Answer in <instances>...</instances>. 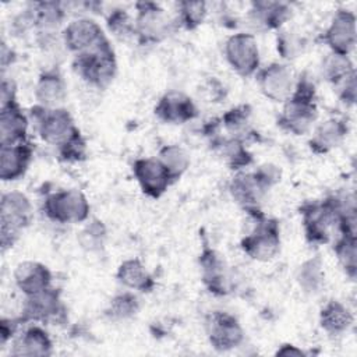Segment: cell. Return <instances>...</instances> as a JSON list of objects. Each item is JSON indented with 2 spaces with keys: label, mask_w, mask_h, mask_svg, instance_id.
I'll return each instance as SVG.
<instances>
[{
  "label": "cell",
  "mask_w": 357,
  "mask_h": 357,
  "mask_svg": "<svg viewBox=\"0 0 357 357\" xmlns=\"http://www.w3.org/2000/svg\"><path fill=\"white\" fill-rule=\"evenodd\" d=\"M74 73L88 85L105 89L112 84L117 73L114 50L106 38L96 47L75 54L73 60Z\"/></svg>",
  "instance_id": "1"
},
{
  "label": "cell",
  "mask_w": 357,
  "mask_h": 357,
  "mask_svg": "<svg viewBox=\"0 0 357 357\" xmlns=\"http://www.w3.org/2000/svg\"><path fill=\"white\" fill-rule=\"evenodd\" d=\"M342 197L331 195L321 201L305 202L301 206L305 238L312 244H325L333 230L339 231Z\"/></svg>",
  "instance_id": "2"
},
{
  "label": "cell",
  "mask_w": 357,
  "mask_h": 357,
  "mask_svg": "<svg viewBox=\"0 0 357 357\" xmlns=\"http://www.w3.org/2000/svg\"><path fill=\"white\" fill-rule=\"evenodd\" d=\"M32 219V204L21 191H8L0 202V244L1 250L11 248L20 238L21 231Z\"/></svg>",
  "instance_id": "3"
},
{
  "label": "cell",
  "mask_w": 357,
  "mask_h": 357,
  "mask_svg": "<svg viewBox=\"0 0 357 357\" xmlns=\"http://www.w3.org/2000/svg\"><path fill=\"white\" fill-rule=\"evenodd\" d=\"M255 220L254 229L241 238V250L255 261H269L280 250V229L275 219L266 218L259 208L247 211Z\"/></svg>",
  "instance_id": "4"
},
{
  "label": "cell",
  "mask_w": 357,
  "mask_h": 357,
  "mask_svg": "<svg viewBox=\"0 0 357 357\" xmlns=\"http://www.w3.org/2000/svg\"><path fill=\"white\" fill-rule=\"evenodd\" d=\"M135 36L141 45L162 42L173 31L174 22H177L167 15L160 4L153 1H138L135 3Z\"/></svg>",
  "instance_id": "5"
},
{
  "label": "cell",
  "mask_w": 357,
  "mask_h": 357,
  "mask_svg": "<svg viewBox=\"0 0 357 357\" xmlns=\"http://www.w3.org/2000/svg\"><path fill=\"white\" fill-rule=\"evenodd\" d=\"M91 205L78 190H59L43 201V212L56 223H81L89 216Z\"/></svg>",
  "instance_id": "6"
},
{
  "label": "cell",
  "mask_w": 357,
  "mask_h": 357,
  "mask_svg": "<svg viewBox=\"0 0 357 357\" xmlns=\"http://www.w3.org/2000/svg\"><path fill=\"white\" fill-rule=\"evenodd\" d=\"M31 116L35 121L39 137L54 146L61 145L78 131L71 114L64 107L46 109L36 105L32 107Z\"/></svg>",
  "instance_id": "7"
},
{
  "label": "cell",
  "mask_w": 357,
  "mask_h": 357,
  "mask_svg": "<svg viewBox=\"0 0 357 357\" xmlns=\"http://www.w3.org/2000/svg\"><path fill=\"white\" fill-rule=\"evenodd\" d=\"M223 53L231 70L241 77H250L259 70V47L252 33L230 35L225 42Z\"/></svg>",
  "instance_id": "8"
},
{
  "label": "cell",
  "mask_w": 357,
  "mask_h": 357,
  "mask_svg": "<svg viewBox=\"0 0 357 357\" xmlns=\"http://www.w3.org/2000/svg\"><path fill=\"white\" fill-rule=\"evenodd\" d=\"M317 116L318 109L315 98L293 92L283 105L278 117V126L293 135H303L310 131Z\"/></svg>",
  "instance_id": "9"
},
{
  "label": "cell",
  "mask_w": 357,
  "mask_h": 357,
  "mask_svg": "<svg viewBox=\"0 0 357 357\" xmlns=\"http://www.w3.org/2000/svg\"><path fill=\"white\" fill-rule=\"evenodd\" d=\"M67 318L66 307L61 301L60 291L54 287H49L38 294L25 297L21 319L24 322H47L61 324Z\"/></svg>",
  "instance_id": "10"
},
{
  "label": "cell",
  "mask_w": 357,
  "mask_h": 357,
  "mask_svg": "<svg viewBox=\"0 0 357 357\" xmlns=\"http://www.w3.org/2000/svg\"><path fill=\"white\" fill-rule=\"evenodd\" d=\"M322 40L331 49V53L349 56L357 42L356 14L351 10L339 8L322 33Z\"/></svg>",
  "instance_id": "11"
},
{
  "label": "cell",
  "mask_w": 357,
  "mask_h": 357,
  "mask_svg": "<svg viewBox=\"0 0 357 357\" xmlns=\"http://www.w3.org/2000/svg\"><path fill=\"white\" fill-rule=\"evenodd\" d=\"M257 82L268 99L272 102H286L296 85V77L291 68L283 63H271L257 71Z\"/></svg>",
  "instance_id": "12"
},
{
  "label": "cell",
  "mask_w": 357,
  "mask_h": 357,
  "mask_svg": "<svg viewBox=\"0 0 357 357\" xmlns=\"http://www.w3.org/2000/svg\"><path fill=\"white\" fill-rule=\"evenodd\" d=\"M134 177L142 192L151 198H160L174 183L159 158H139L132 165Z\"/></svg>",
  "instance_id": "13"
},
{
  "label": "cell",
  "mask_w": 357,
  "mask_h": 357,
  "mask_svg": "<svg viewBox=\"0 0 357 357\" xmlns=\"http://www.w3.org/2000/svg\"><path fill=\"white\" fill-rule=\"evenodd\" d=\"M106 39L102 26L92 18L82 17L68 22L63 32L61 40L67 50L79 54L96 47Z\"/></svg>",
  "instance_id": "14"
},
{
  "label": "cell",
  "mask_w": 357,
  "mask_h": 357,
  "mask_svg": "<svg viewBox=\"0 0 357 357\" xmlns=\"http://www.w3.org/2000/svg\"><path fill=\"white\" fill-rule=\"evenodd\" d=\"M206 333L211 344L220 351L237 347L244 339V332L237 318L223 311H215L206 318Z\"/></svg>",
  "instance_id": "15"
},
{
  "label": "cell",
  "mask_w": 357,
  "mask_h": 357,
  "mask_svg": "<svg viewBox=\"0 0 357 357\" xmlns=\"http://www.w3.org/2000/svg\"><path fill=\"white\" fill-rule=\"evenodd\" d=\"M155 114L159 120L169 124H184L198 116L194 100L184 92H166L155 106Z\"/></svg>",
  "instance_id": "16"
},
{
  "label": "cell",
  "mask_w": 357,
  "mask_h": 357,
  "mask_svg": "<svg viewBox=\"0 0 357 357\" xmlns=\"http://www.w3.org/2000/svg\"><path fill=\"white\" fill-rule=\"evenodd\" d=\"M248 21L258 31H272L282 28L291 17V8L283 1L259 0L252 1L248 10Z\"/></svg>",
  "instance_id": "17"
},
{
  "label": "cell",
  "mask_w": 357,
  "mask_h": 357,
  "mask_svg": "<svg viewBox=\"0 0 357 357\" xmlns=\"http://www.w3.org/2000/svg\"><path fill=\"white\" fill-rule=\"evenodd\" d=\"M268 190L269 188L259 180L255 172H238L229 185L233 199L245 211L258 209V205Z\"/></svg>",
  "instance_id": "18"
},
{
  "label": "cell",
  "mask_w": 357,
  "mask_h": 357,
  "mask_svg": "<svg viewBox=\"0 0 357 357\" xmlns=\"http://www.w3.org/2000/svg\"><path fill=\"white\" fill-rule=\"evenodd\" d=\"M14 282L18 290L29 297L52 287V272L38 261H24L14 269Z\"/></svg>",
  "instance_id": "19"
},
{
  "label": "cell",
  "mask_w": 357,
  "mask_h": 357,
  "mask_svg": "<svg viewBox=\"0 0 357 357\" xmlns=\"http://www.w3.org/2000/svg\"><path fill=\"white\" fill-rule=\"evenodd\" d=\"M32 160V146L24 141L13 145H0V178L14 181L25 174Z\"/></svg>",
  "instance_id": "20"
},
{
  "label": "cell",
  "mask_w": 357,
  "mask_h": 357,
  "mask_svg": "<svg viewBox=\"0 0 357 357\" xmlns=\"http://www.w3.org/2000/svg\"><path fill=\"white\" fill-rule=\"evenodd\" d=\"M199 266L204 284L213 294L223 296L230 291V279L222 257L212 248L204 247L199 255Z\"/></svg>",
  "instance_id": "21"
},
{
  "label": "cell",
  "mask_w": 357,
  "mask_h": 357,
  "mask_svg": "<svg viewBox=\"0 0 357 357\" xmlns=\"http://www.w3.org/2000/svg\"><path fill=\"white\" fill-rule=\"evenodd\" d=\"M67 98L66 81L59 68L45 70L35 85V99L39 106L46 109L61 107Z\"/></svg>",
  "instance_id": "22"
},
{
  "label": "cell",
  "mask_w": 357,
  "mask_h": 357,
  "mask_svg": "<svg viewBox=\"0 0 357 357\" xmlns=\"http://www.w3.org/2000/svg\"><path fill=\"white\" fill-rule=\"evenodd\" d=\"M28 117L17 100L0 107V145H13L26 141Z\"/></svg>",
  "instance_id": "23"
},
{
  "label": "cell",
  "mask_w": 357,
  "mask_h": 357,
  "mask_svg": "<svg viewBox=\"0 0 357 357\" xmlns=\"http://www.w3.org/2000/svg\"><path fill=\"white\" fill-rule=\"evenodd\" d=\"M349 127L346 120L332 117L322 121L312 132L310 139V148L314 153L322 155L337 148L347 137Z\"/></svg>",
  "instance_id": "24"
},
{
  "label": "cell",
  "mask_w": 357,
  "mask_h": 357,
  "mask_svg": "<svg viewBox=\"0 0 357 357\" xmlns=\"http://www.w3.org/2000/svg\"><path fill=\"white\" fill-rule=\"evenodd\" d=\"M10 353L13 356H50L53 343L43 328L32 325L14 337Z\"/></svg>",
  "instance_id": "25"
},
{
  "label": "cell",
  "mask_w": 357,
  "mask_h": 357,
  "mask_svg": "<svg viewBox=\"0 0 357 357\" xmlns=\"http://www.w3.org/2000/svg\"><path fill=\"white\" fill-rule=\"evenodd\" d=\"M116 278L119 283L128 290L148 293L155 287V280L152 275L146 271L144 264L137 258H130L123 261L117 268Z\"/></svg>",
  "instance_id": "26"
},
{
  "label": "cell",
  "mask_w": 357,
  "mask_h": 357,
  "mask_svg": "<svg viewBox=\"0 0 357 357\" xmlns=\"http://www.w3.org/2000/svg\"><path fill=\"white\" fill-rule=\"evenodd\" d=\"M353 312L342 301L329 300L319 312L321 328L329 335H342L353 325Z\"/></svg>",
  "instance_id": "27"
},
{
  "label": "cell",
  "mask_w": 357,
  "mask_h": 357,
  "mask_svg": "<svg viewBox=\"0 0 357 357\" xmlns=\"http://www.w3.org/2000/svg\"><path fill=\"white\" fill-rule=\"evenodd\" d=\"M29 8L38 32L53 33L63 24L67 15L64 3L59 1H35L29 4Z\"/></svg>",
  "instance_id": "28"
},
{
  "label": "cell",
  "mask_w": 357,
  "mask_h": 357,
  "mask_svg": "<svg viewBox=\"0 0 357 357\" xmlns=\"http://www.w3.org/2000/svg\"><path fill=\"white\" fill-rule=\"evenodd\" d=\"M212 144L223 155L231 169L240 170L252 163V155L245 148V144L238 138L218 137L212 141Z\"/></svg>",
  "instance_id": "29"
},
{
  "label": "cell",
  "mask_w": 357,
  "mask_h": 357,
  "mask_svg": "<svg viewBox=\"0 0 357 357\" xmlns=\"http://www.w3.org/2000/svg\"><path fill=\"white\" fill-rule=\"evenodd\" d=\"M297 283L304 293L317 294L324 286L325 272L319 257H312L304 261L297 269Z\"/></svg>",
  "instance_id": "30"
},
{
  "label": "cell",
  "mask_w": 357,
  "mask_h": 357,
  "mask_svg": "<svg viewBox=\"0 0 357 357\" xmlns=\"http://www.w3.org/2000/svg\"><path fill=\"white\" fill-rule=\"evenodd\" d=\"M251 109L248 105H238L227 110L222 119L220 124L231 134V137L238 138L244 142L245 137H250L251 131L248 130Z\"/></svg>",
  "instance_id": "31"
},
{
  "label": "cell",
  "mask_w": 357,
  "mask_h": 357,
  "mask_svg": "<svg viewBox=\"0 0 357 357\" xmlns=\"http://www.w3.org/2000/svg\"><path fill=\"white\" fill-rule=\"evenodd\" d=\"M159 160L165 165V167L169 170L172 178L176 181L185 173V170L190 166V156L188 153L176 144L165 145L158 155Z\"/></svg>",
  "instance_id": "32"
},
{
  "label": "cell",
  "mask_w": 357,
  "mask_h": 357,
  "mask_svg": "<svg viewBox=\"0 0 357 357\" xmlns=\"http://www.w3.org/2000/svg\"><path fill=\"white\" fill-rule=\"evenodd\" d=\"M335 254L340 266L343 268L344 273L350 278H356L357 272V245H356V236L340 234L335 243Z\"/></svg>",
  "instance_id": "33"
},
{
  "label": "cell",
  "mask_w": 357,
  "mask_h": 357,
  "mask_svg": "<svg viewBox=\"0 0 357 357\" xmlns=\"http://www.w3.org/2000/svg\"><path fill=\"white\" fill-rule=\"evenodd\" d=\"M354 71V66L349 56L331 53L325 57L322 63V75L333 86H336L340 81L347 78Z\"/></svg>",
  "instance_id": "34"
},
{
  "label": "cell",
  "mask_w": 357,
  "mask_h": 357,
  "mask_svg": "<svg viewBox=\"0 0 357 357\" xmlns=\"http://www.w3.org/2000/svg\"><path fill=\"white\" fill-rule=\"evenodd\" d=\"M177 7L176 21L188 31L197 29L202 25L208 15V6L204 1H180Z\"/></svg>",
  "instance_id": "35"
},
{
  "label": "cell",
  "mask_w": 357,
  "mask_h": 357,
  "mask_svg": "<svg viewBox=\"0 0 357 357\" xmlns=\"http://www.w3.org/2000/svg\"><path fill=\"white\" fill-rule=\"evenodd\" d=\"M139 310V300L138 297L131 293L130 290L116 294L106 310V314L112 319H128L134 317Z\"/></svg>",
  "instance_id": "36"
},
{
  "label": "cell",
  "mask_w": 357,
  "mask_h": 357,
  "mask_svg": "<svg viewBox=\"0 0 357 357\" xmlns=\"http://www.w3.org/2000/svg\"><path fill=\"white\" fill-rule=\"evenodd\" d=\"M305 47V39L296 31L286 29L278 32L276 50L284 60H293L298 57Z\"/></svg>",
  "instance_id": "37"
},
{
  "label": "cell",
  "mask_w": 357,
  "mask_h": 357,
  "mask_svg": "<svg viewBox=\"0 0 357 357\" xmlns=\"http://www.w3.org/2000/svg\"><path fill=\"white\" fill-rule=\"evenodd\" d=\"M106 24L109 31L120 39L135 36L134 20L130 17V14L126 10H121V8L112 10L106 17Z\"/></svg>",
  "instance_id": "38"
},
{
  "label": "cell",
  "mask_w": 357,
  "mask_h": 357,
  "mask_svg": "<svg viewBox=\"0 0 357 357\" xmlns=\"http://www.w3.org/2000/svg\"><path fill=\"white\" fill-rule=\"evenodd\" d=\"M59 156L64 162H79L86 156V142L79 130L74 132L67 141L57 146Z\"/></svg>",
  "instance_id": "39"
},
{
  "label": "cell",
  "mask_w": 357,
  "mask_h": 357,
  "mask_svg": "<svg viewBox=\"0 0 357 357\" xmlns=\"http://www.w3.org/2000/svg\"><path fill=\"white\" fill-rule=\"evenodd\" d=\"M105 238H106V227L98 219L88 222L86 226L79 233L81 245L89 251L99 250L103 245Z\"/></svg>",
  "instance_id": "40"
},
{
  "label": "cell",
  "mask_w": 357,
  "mask_h": 357,
  "mask_svg": "<svg viewBox=\"0 0 357 357\" xmlns=\"http://www.w3.org/2000/svg\"><path fill=\"white\" fill-rule=\"evenodd\" d=\"M337 95L342 102L346 105H354L356 102V93H357V85H356V71L351 73L347 78L340 81L336 86Z\"/></svg>",
  "instance_id": "41"
},
{
  "label": "cell",
  "mask_w": 357,
  "mask_h": 357,
  "mask_svg": "<svg viewBox=\"0 0 357 357\" xmlns=\"http://www.w3.org/2000/svg\"><path fill=\"white\" fill-rule=\"evenodd\" d=\"M15 82L13 79H7L3 78L1 81V91H0V100H1V106L7 105L10 102L15 100Z\"/></svg>",
  "instance_id": "42"
},
{
  "label": "cell",
  "mask_w": 357,
  "mask_h": 357,
  "mask_svg": "<svg viewBox=\"0 0 357 357\" xmlns=\"http://www.w3.org/2000/svg\"><path fill=\"white\" fill-rule=\"evenodd\" d=\"M278 356H303L304 351L301 349H297L296 346L293 344H284L282 346L278 351H276Z\"/></svg>",
  "instance_id": "43"
},
{
  "label": "cell",
  "mask_w": 357,
  "mask_h": 357,
  "mask_svg": "<svg viewBox=\"0 0 357 357\" xmlns=\"http://www.w3.org/2000/svg\"><path fill=\"white\" fill-rule=\"evenodd\" d=\"M14 59V53L10 47H7L6 42H1V64H3V68H6V66L8 63H11Z\"/></svg>",
  "instance_id": "44"
}]
</instances>
